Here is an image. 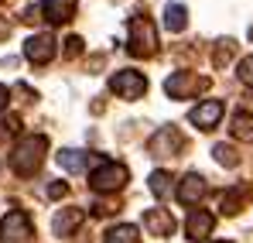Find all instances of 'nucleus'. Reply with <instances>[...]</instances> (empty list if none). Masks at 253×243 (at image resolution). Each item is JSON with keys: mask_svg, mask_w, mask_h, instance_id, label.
<instances>
[{"mask_svg": "<svg viewBox=\"0 0 253 243\" xmlns=\"http://www.w3.org/2000/svg\"><path fill=\"white\" fill-rule=\"evenodd\" d=\"M181 147H185V137H181L178 127H161V130L147 141V151H151L154 158H174Z\"/></svg>", "mask_w": 253, "mask_h": 243, "instance_id": "423d86ee", "label": "nucleus"}, {"mask_svg": "<svg viewBox=\"0 0 253 243\" xmlns=\"http://www.w3.org/2000/svg\"><path fill=\"white\" fill-rule=\"evenodd\" d=\"M24 58L35 62V65L51 62V58H55V38H51L48 31H44V35H31V38L24 41Z\"/></svg>", "mask_w": 253, "mask_h": 243, "instance_id": "6e6552de", "label": "nucleus"}, {"mask_svg": "<svg viewBox=\"0 0 253 243\" xmlns=\"http://www.w3.org/2000/svg\"><path fill=\"white\" fill-rule=\"evenodd\" d=\"M65 192H69V185H65V182H55V185H48V195H51V199H62Z\"/></svg>", "mask_w": 253, "mask_h": 243, "instance_id": "393cba45", "label": "nucleus"}, {"mask_svg": "<svg viewBox=\"0 0 253 243\" xmlns=\"http://www.w3.org/2000/svg\"><path fill=\"white\" fill-rule=\"evenodd\" d=\"M110 89H113L120 99H140V96L147 93V79H144L140 72H133V69H120V72L110 76Z\"/></svg>", "mask_w": 253, "mask_h": 243, "instance_id": "39448f33", "label": "nucleus"}, {"mask_svg": "<svg viewBox=\"0 0 253 243\" xmlns=\"http://www.w3.org/2000/svg\"><path fill=\"white\" fill-rule=\"evenodd\" d=\"M253 195V182H240V185H233L229 192H222V202H219V209L222 212H229V216H236L243 205H247V199Z\"/></svg>", "mask_w": 253, "mask_h": 243, "instance_id": "f8f14e48", "label": "nucleus"}, {"mask_svg": "<svg viewBox=\"0 0 253 243\" xmlns=\"http://www.w3.org/2000/svg\"><path fill=\"white\" fill-rule=\"evenodd\" d=\"M212 226H215L212 212H206V209H192V216H188V223H185L188 240H206V237L212 233Z\"/></svg>", "mask_w": 253, "mask_h": 243, "instance_id": "4468645a", "label": "nucleus"}, {"mask_svg": "<svg viewBox=\"0 0 253 243\" xmlns=\"http://www.w3.org/2000/svg\"><path fill=\"white\" fill-rule=\"evenodd\" d=\"M233 137L236 141H253V117L250 113H236L233 117Z\"/></svg>", "mask_w": 253, "mask_h": 243, "instance_id": "6ab92c4d", "label": "nucleus"}, {"mask_svg": "<svg viewBox=\"0 0 253 243\" xmlns=\"http://www.w3.org/2000/svg\"><path fill=\"white\" fill-rule=\"evenodd\" d=\"M206 192H209V189H206V178L192 171V175H185V178L178 182V192H174V195H178L181 205H199Z\"/></svg>", "mask_w": 253, "mask_h": 243, "instance_id": "1a4fd4ad", "label": "nucleus"}, {"mask_svg": "<svg viewBox=\"0 0 253 243\" xmlns=\"http://www.w3.org/2000/svg\"><path fill=\"white\" fill-rule=\"evenodd\" d=\"M233 41H219V48H215V65H222V62H229L233 58Z\"/></svg>", "mask_w": 253, "mask_h": 243, "instance_id": "4be33fe9", "label": "nucleus"}, {"mask_svg": "<svg viewBox=\"0 0 253 243\" xmlns=\"http://www.w3.org/2000/svg\"><path fill=\"white\" fill-rule=\"evenodd\" d=\"M7 99H10V93H7V86H0V110H7Z\"/></svg>", "mask_w": 253, "mask_h": 243, "instance_id": "bb28decb", "label": "nucleus"}, {"mask_svg": "<svg viewBox=\"0 0 253 243\" xmlns=\"http://www.w3.org/2000/svg\"><path fill=\"white\" fill-rule=\"evenodd\" d=\"M240 82H247V86H253V55L240 62Z\"/></svg>", "mask_w": 253, "mask_h": 243, "instance_id": "5701e85b", "label": "nucleus"}, {"mask_svg": "<svg viewBox=\"0 0 253 243\" xmlns=\"http://www.w3.org/2000/svg\"><path fill=\"white\" fill-rule=\"evenodd\" d=\"M44 151H48V137H44V134H28V137H21L17 147L10 151V168H14L21 178H28V175H35V171L42 168Z\"/></svg>", "mask_w": 253, "mask_h": 243, "instance_id": "f257e3e1", "label": "nucleus"}, {"mask_svg": "<svg viewBox=\"0 0 253 243\" xmlns=\"http://www.w3.org/2000/svg\"><path fill=\"white\" fill-rule=\"evenodd\" d=\"M151 192H154L158 199L171 195V175L168 171H154V175H151Z\"/></svg>", "mask_w": 253, "mask_h": 243, "instance_id": "412c9836", "label": "nucleus"}, {"mask_svg": "<svg viewBox=\"0 0 253 243\" xmlns=\"http://www.w3.org/2000/svg\"><path fill=\"white\" fill-rule=\"evenodd\" d=\"M126 51L133 58H151L158 51V31L147 17H130V38H126Z\"/></svg>", "mask_w": 253, "mask_h": 243, "instance_id": "f03ea898", "label": "nucleus"}, {"mask_svg": "<svg viewBox=\"0 0 253 243\" xmlns=\"http://www.w3.org/2000/svg\"><path fill=\"white\" fill-rule=\"evenodd\" d=\"M212 154H215V161L226 164V168H236V164H240L236 147H229V144H215V147H212Z\"/></svg>", "mask_w": 253, "mask_h": 243, "instance_id": "aec40b11", "label": "nucleus"}, {"mask_svg": "<svg viewBox=\"0 0 253 243\" xmlns=\"http://www.w3.org/2000/svg\"><path fill=\"white\" fill-rule=\"evenodd\" d=\"M222 117V99H206V103H199L192 113H188V120L195 123L199 130H212L215 123Z\"/></svg>", "mask_w": 253, "mask_h": 243, "instance_id": "9d476101", "label": "nucleus"}, {"mask_svg": "<svg viewBox=\"0 0 253 243\" xmlns=\"http://www.w3.org/2000/svg\"><path fill=\"white\" fill-rule=\"evenodd\" d=\"M144 230L151 237H171L174 233V216L168 209H147L144 212Z\"/></svg>", "mask_w": 253, "mask_h": 243, "instance_id": "9b49d317", "label": "nucleus"}, {"mask_svg": "<svg viewBox=\"0 0 253 243\" xmlns=\"http://www.w3.org/2000/svg\"><path fill=\"white\" fill-rule=\"evenodd\" d=\"M165 28L174 31V35L188 28V10H185L181 3H168V7H165Z\"/></svg>", "mask_w": 253, "mask_h": 243, "instance_id": "f3484780", "label": "nucleus"}, {"mask_svg": "<svg viewBox=\"0 0 253 243\" xmlns=\"http://www.w3.org/2000/svg\"><path fill=\"white\" fill-rule=\"evenodd\" d=\"M55 161H58V168H65L69 175H83L85 164H89V154H85V151H72V147H65V151L55 154Z\"/></svg>", "mask_w": 253, "mask_h": 243, "instance_id": "dca6fc26", "label": "nucleus"}, {"mask_svg": "<svg viewBox=\"0 0 253 243\" xmlns=\"http://www.w3.org/2000/svg\"><path fill=\"white\" fill-rule=\"evenodd\" d=\"M0 243H35V226L28 219V212L10 209L0 219Z\"/></svg>", "mask_w": 253, "mask_h": 243, "instance_id": "20e7f679", "label": "nucleus"}, {"mask_svg": "<svg viewBox=\"0 0 253 243\" xmlns=\"http://www.w3.org/2000/svg\"><path fill=\"white\" fill-rule=\"evenodd\" d=\"M126 178H130V171H126L124 164L117 161H99V168L89 175V185H92V192H120L126 185Z\"/></svg>", "mask_w": 253, "mask_h": 243, "instance_id": "7ed1b4c3", "label": "nucleus"}, {"mask_svg": "<svg viewBox=\"0 0 253 243\" xmlns=\"http://www.w3.org/2000/svg\"><path fill=\"white\" fill-rule=\"evenodd\" d=\"M76 55H83V38L72 35V38L65 41V58H76Z\"/></svg>", "mask_w": 253, "mask_h": 243, "instance_id": "b1692460", "label": "nucleus"}, {"mask_svg": "<svg viewBox=\"0 0 253 243\" xmlns=\"http://www.w3.org/2000/svg\"><path fill=\"white\" fill-rule=\"evenodd\" d=\"M209 86V79H199L195 72H174V76H168V82H165V93H168L171 99H188V96H195L199 89H206Z\"/></svg>", "mask_w": 253, "mask_h": 243, "instance_id": "0eeeda50", "label": "nucleus"}, {"mask_svg": "<svg viewBox=\"0 0 253 243\" xmlns=\"http://www.w3.org/2000/svg\"><path fill=\"white\" fill-rule=\"evenodd\" d=\"M42 14H44V21H51V24H65V21L76 17V0H44Z\"/></svg>", "mask_w": 253, "mask_h": 243, "instance_id": "ddd939ff", "label": "nucleus"}, {"mask_svg": "<svg viewBox=\"0 0 253 243\" xmlns=\"http://www.w3.org/2000/svg\"><path fill=\"white\" fill-rule=\"evenodd\" d=\"M106 243H140V230L130 226V223H120L106 233Z\"/></svg>", "mask_w": 253, "mask_h": 243, "instance_id": "a211bd4d", "label": "nucleus"}, {"mask_svg": "<svg viewBox=\"0 0 253 243\" xmlns=\"http://www.w3.org/2000/svg\"><path fill=\"white\" fill-rule=\"evenodd\" d=\"M7 35H10V21H7V17H0V41L7 38Z\"/></svg>", "mask_w": 253, "mask_h": 243, "instance_id": "a878e982", "label": "nucleus"}, {"mask_svg": "<svg viewBox=\"0 0 253 243\" xmlns=\"http://www.w3.org/2000/svg\"><path fill=\"white\" fill-rule=\"evenodd\" d=\"M79 223H83V209H58L51 230H55V237H69Z\"/></svg>", "mask_w": 253, "mask_h": 243, "instance_id": "2eb2a0df", "label": "nucleus"}]
</instances>
